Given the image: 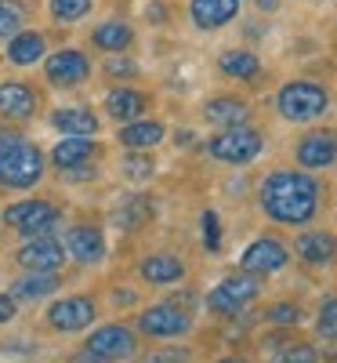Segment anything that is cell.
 Listing matches in <instances>:
<instances>
[{"label":"cell","instance_id":"obj_2","mask_svg":"<svg viewBox=\"0 0 337 363\" xmlns=\"http://www.w3.org/2000/svg\"><path fill=\"white\" fill-rule=\"evenodd\" d=\"M44 153L37 142L22 138L18 131H11L4 142H0V186L25 193V189H37L40 178H44Z\"/></svg>","mask_w":337,"mask_h":363},{"label":"cell","instance_id":"obj_27","mask_svg":"<svg viewBox=\"0 0 337 363\" xmlns=\"http://www.w3.org/2000/svg\"><path fill=\"white\" fill-rule=\"evenodd\" d=\"M44 58V37L25 29V33H15L11 44H8V62L11 66H33Z\"/></svg>","mask_w":337,"mask_h":363},{"label":"cell","instance_id":"obj_8","mask_svg":"<svg viewBox=\"0 0 337 363\" xmlns=\"http://www.w3.org/2000/svg\"><path fill=\"white\" fill-rule=\"evenodd\" d=\"M258 294H261L258 277H251V272L239 269V272L225 277L218 287L207 294V306H210V313H218V316H239Z\"/></svg>","mask_w":337,"mask_h":363},{"label":"cell","instance_id":"obj_19","mask_svg":"<svg viewBox=\"0 0 337 363\" xmlns=\"http://www.w3.org/2000/svg\"><path fill=\"white\" fill-rule=\"evenodd\" d=\"M58 287H62V272H22V277L11 280V298L15 301H40L51 298Z\"/></svg>","mask_w":337,"mask_h":363},{"label":"cell","instance_id":"obj_35","mask_svg":"<svg viewBox=\"0 0 337 363\" xmlns=\"http://www.w3.org/2000/svg\"><path fill=\"white\" fill-rule=\"evenodd\" d=\"M268 323H275V327H294V323H301V306H294V301H280V306L268 309Z\"/></svg>","mask_w":337,"mask_h":363},{"label":"cell","instance_id":"obj_29","mask_svg":"<svg viewBox=\"0 0 337 363\" xmlns=\"http://www.w3.org/2000/svg\"><path fill=\"white\" fill-rule=\"evenodd\" d=\"M47 11L55 22H80L91 11V0H51Z\"/></svg>","mask_w":337,"mask_h":363},{"label":"cell","instance_id":"obj_34","mask_svg":"<svg viewBox=\"0 0 337 363\" xmlns=\"http://www.w3.org/2000/svg\"><path fill=\"white\" fill-rule=\"evenodd\" d=\"M203 247H207V251H222V222H218V211H203Z\"/></svg>","mask_w":337,"mask_h":363},{"label":"cell","instance_id":"obj_17","mask_svg":"<svg viewBox=\"0 0 337 363\" xmlns=\"http://www.w3.org/2000/svg\"><path fill=\"white\" fill-rule=\"evenodd\" d=\"M47 124L55 131H62V135H76V138H95L98 135V116L95 109H87V106H58L47 113Z\"/></svg>","mask_w":337,"mask_h":363},{"label":"cell","instance_id":"obj_4","mask_svg":"<svg viewBox=\"0 0 337 363\" xmlns=\"http://www.w3.org/2000/svg\"><path fill=\"white\" fill-rule=\"evenodd\" d=\"M261 149H265V138H261V131H258V128H251V124L225 128V131H218V135H214V138L207 142V153H210L214 160H222V164H236V167L258 160V157H261Z\"/></svg>","mask_w":337,"mask_h":363},{"label":"cell","instance_id":"obj_18","mask_svg":"<svg viewBox=\"0 0 337 363\" xmlns=\"http://www.w3.org/2000/svg\"><path fill=\"white\" fill-rule=\"evenodd\" d=\"M138 277L152 287H171V284H181L185 280V262L178 255H167V251H156V255H145L138 262Z\"/></svg>","mask_w":337,"mask_h":363},{"label":"cell","instance_id":"obj_42","mask_svg":"<svg viewBox=\"0 0 337 363\" xmlns=\"http://www.w3.org/2000/svg\"><path fill=\"white\" fill-rule=\"evenodd\" d=\"M8 135H11V131H4V124H0V142H4V138H8Z\"/></svg>","mask_w":337,"mask_h":363},{"label":"cell","instance_id":"obj_15","mask_svg":"<svg viewBox=\"0 0 337 363\" xmlns=\"http://www.w3.org/2000/svg\"><path fill=\"white\" fill-rule=\"evenodd\" d=\"M102 157V145L95 138H76L66 135L62 142H55V149L47 153V160L55 164V171H73V167H87Z\"/></svg>","mask_w":337,"mask_h":363},{"label":"cell","instance_id":"obj_6","mask_svg":"<svg viewBox=\"0 0 337 363\" xmlns=\"http://www.w3.org/2000/svg\"><path fill=\"white\" fill-rule=\"evenodd\" d=\"M193 330V313L181 309L178 301H164V306H152L145 313H138L135 320V335H145V338H156V342H171V338H181Z\"/></svg>","mask_w":337,"mask_h":363},{"label":"cell","instance_id":"obj_13","mask_svg":"<svg viewBox=\"0 0 337 363\" xmlns=\"http://www.w3.org/2000/svg\"><path fill=\"white\" fill-rule=\"evenodd\" d=\"M44 77L55 87H76V84H84L91 77V58L84 51H76V48H62V51L47 55Z\"/></svg>","mask_w":337,"mask_h":363},{"label":"cell","instance_id":"obj_31","mask_svg":"<svg viewBox=\"0 0 337 363\" xmlns=\"http://www.w3.org/2000/svg\"><path fill=\"white\" fill-rule=\"evenodd\" d=\"M268 363H319V352L312 345H304V342H294V345H287L280 352H272Z\"/></svg>","mask_w":337,"mask_h":363},{"label":"cell","instance_id":"obj_30","mask_svg":"<svg viewBox=\"0 0 337 363\" xmlns=\"http://www.w3.org/2000/svg\"><path fill=\"white\" fill-rule=\"evenodd\" d=\"M316 330H319V338L326 342H337V298H323V306H319V316H316Z\"/></svg>","mask_w":337,"mask_h":363},{"label":"cell","instance_id":"obj_24","mask_svg":"<svg viewBox=\"0 0 337 363\" xmlns=\"http://www.w3.org/2000/svg\"><path fill=\"white\" fill-rule=\"evenodd\" d=\"M239 11V0H193L189 15L200 29H218L225 22H232Z\"/></svg>","mask_w":337,"mask_h":363},{"label":"cell","instance_id":"obj_11","mask_svg":"<svg viewBox=\"0 0 337 363\" xmlns=\"http://www.w3.org/2000/svg\"><path fill=\"white\" fill-rule=\"evenodd\" d=\"M40 109V91L25 80H4L0 84V120H11V124H25L33 120Z\"/></svg>","mask_w":337,"mask_h":363},{"label":"cell","instance_id":"obj_23","mask_svg":"<svg viewBox=\"0 0 337 363\" xmlns=\"http://www.w3.org/2000/svg\"><path fill=\"white\" fill-rule=\"evenodd\" d=\"M102 106H105V113L116 120V124H131V120H138L142 109H145V95L135 91V87H113Z\"/></svg>","mask_w":337,"mask_h":363},{"label":"cell","instance_id":"obj_39","mask_svg":"<svg viewBox=\"0 0 337 363\" xmlns=\"http://www.w3.org/2000/svg\"><path fill=\"white\" fill-rule=\"evenodd\" d=\"M69 363H102V359H98V356H91L87 349H80V352H73V359H69Z\"/></svg>","mask_w":337,"mask_h":363},{"label":"cell","instance_id":"obj_20","mask_svg":"<svg viewBox=\"0 0 337 363\" xmlns=\"http://www.w3.org/2000/svg\"><path fill=\"white\" fill-rule=\"evenodd\" d=\"M203 120L214 128H239V124H247L251 120V106L243 102V99H232V95H218V99H210L203 106Z\"/></svg>","mask_w":337,"mask_h":363},{"label":"cell","instance_id":"obj_3","mask_svg":"<svg viewBox=\"0 0 337 363\" xmlns=\"http://www.w3.org/2000/svg\"><path fill=\"white\" fill-rule=\"evenodd\" d=\"M330 106V95L326 87L312 84V80H290L280 87V95H275V109H280L283 120L290 124H309V120H319Z\"/></svg>","mask_w":337,"mask_h":363},{"label":"cell","instance_id":"obj_21","mask_svg":"<svg viewBox=\"0 0 337 363\" xmlns=\"http://www.w3.org/2000/svg\"><path fill=\"white\" fill-rule=\"evenodd\" d=\"M164 124L160 120H131V124H124L120 128V145H127V149H135V153H145V149H152V145H160L164 142Z\"/></svg>","mask_w":337,"mask_h":363},{"label":"cell","instance_id":"obj_5","mask_svg":"<svg viewBox=\"0 0 337 363\" xmlns=\"http://www.w3.org/2000/svg\"><path fill=\"white\" fill-rule=\"evenodd\" d=\"M84 349L98 356L102 363H131L138 356V335L127 323H105L84 338Z\"/></svg>","mask_w":337,"mask_h":363},{"label":"cell","instance_id":"obj_22","mask_svg":"<svg viewBox=\"0 0 337 363\" xmlns=\"http://www.w3.org/2000/svg\"><path fill=\"white\" fill-rule=\"evenodd\" d=\"M149 218H152V200L142 196V193H131L127 200H120L113 207V225L124 229V233H138Z\"/></svg>","mask_w":337,"mask_h":363},{"label":"cell","instance_id":"obj_1","mask_svg":"<svg viewBox=\"0 0 337 363\" xmlns=\"http://www.w3.org/2000/svg\"><path fill=\"white\" fill-rule=\"evenodd\" d=\"M261 207L280 225H304L319 211V182L304 171H272L261 182Z\"/></svg>","mask_w":337,"mask_h":363},{"label":"cell","instance_id":"obj_12","mask_svg":"<svg viewBox=\"0 0 337 363\" xmlns=\"http://www.w3.org/2000/svg\"><path fill=\"white\" fill-rule=\"evenodd\" d=\"M287 262H290V251L280 244V240L275 236H258L254 244L243 251L239 269L251 272V277H272V272H280Z\"/></svg>","mask_w":337,"mask_h":363},{"label":"cell","instance_id":"obj_16","mask_svg":"<svg viewBox=\"0 0 337 363\" xmlns=\"http://www.w3.org/2000/svg\"><path fill=\"white\" fill-rule=\"evenodd\" d=\"M294 157H297L301 167H309V171L330 167V164L337 160V135H333V131H323V128H319V131H309V135L297 142Z\"/></svg>","mask_w":337,"mask_h":363},{"label":"cell","instance_id":"obj_38","mask_svg":"<svg viewBox=\"0 0 337 363\" xmlns=\"http://www.w3.org/2000/svg\"><path fill=\"white\" fill-rule=\"evenodd\" d=\"M15 320V298L11 294H0V327Z\"/></svg>","mask_w":337,"mask_h":363},{"label":"cell","instance_id":"obj_25","mask_svg":"<svg viewBox=\"0 0 337 363\" xmlns=\"http://www.w3.org/2000/svg\"><path fill=\"white\" fill-rule=\"evenodd\" d=\"M91 44L98 51H109V55H120L135 44V29L124 22V18H109L102 26H95V33H91Z\"/></svg>","mask_w":337,"mask_h":363},{"label":"cell","instance_id":"obj_41","mask_svg":"<svg viewBox=\"0 0 337 363\" xmlns=\"http://www.w3.org/2000/svg\"><path fill=\"white\" fill-rule=\"evenodd\" d=\"M218 363H251V359H243V356H225V359H218Z\"/></svg>","mask_w":337,"mask_h":363},{"label":"cell","instance_id":"obj_10","mask_svg":"<svg viewBox=\"0 0 337 363\" xmlns=\"http://www.w3.org/2000/svg\"><path fill=\"white\" fill-rule=\"evenodd\" d=\"M66 262V244L55 233L44 236H29L25 244L15 251V265L25 272H58Z\"/></svg>","mask_w":337,"mask_h":363},{"label":"cell","instance_id":"obj_32","mask_svg":"<svg viewBox=\"0 0 337 363\" xmlns=\"http://www.w3.org/2000/svg\"><path fill=\"white\" fill-rule=\"evenodd\" d=\"M124 178H127V182H145V178H152V157H149V153H127V157H124Z\"/></svg>","mask_w":337,"mask_h":363},{"label":"cell","instance_id":"obj_26","mask_svg":"<svg viewBox=\"0 0 337 363\" xmlns=\"http://www.w3.org/2000/svg\"><path fill=\"white\" fill-rule=\"evenodd\" d=\"M337 255V240L333 233H301L297 236V258L309 265H326Z\"/></svg>","mask_w":337,"mask_h":363},{"label":"cell","instance_id":"obj_37","mask_svg":"<svg viewBox=\"0 0 337 363\" xmlns=\"http://www.w3.org/2000/svg\"><path fill=\"white\" fill-rule=\"evenodd\" d=\"M145 363H189V352L185 349H156L145 356Z\"/></svg>","mask_w":337,"mask_h":363},{"label":"cell","instance_id":"obj_36","mask_svg":"<svg viewBox=\"0 0 337 363\" xmlns=\"http://www.w3.org/2000/svg\"><path fill=\"white\" fill-rule=\"evenodd\" d=\"M105 73H109V77H120V80H131V77H138V62H131V58H120V55H109Z\"/></svg>","mask_w":337,"mask_h":363},{"label":"cell","instance_id":"obj_7","mask_svg":"<svg viewBox=\"0 0 337 363\" xmlns=\"http://www.w3.org/2000/svg\"><path fill=\"white\" fill-rule=\"evenodd\" d=\"M58 218H62V211H58L55 200H44V196H29V200H18L4 211V222L22 233L25 240L29 236H44V233H55Z\"/></svg>","mask_w":337,"mask_h":363},{"label":"cell","instance_id":"obj_33","mask_svg":"<svg viewBox=\"0 0 337 363\" xmlns=\"http://www.w3.org/2000/svg\"><path fill=\"white\" fill-rule=\"evenodd\" d=\"M22 26V4L18 0H0V37L18 33Z\"/></svg>","mask_w":337,"mask_h":363},{"label":"cell","instance_id":"obj_28","mask_svg":"<svg viewBox=\"0 0 337 363\" xmlns=\"http://www.w3.org/2000/svg\"><path fill=\"white\" fill-rule=\"evenodd\" d=\"M218 66H222V73L225 77H236V80H251V77H258V55H251V51H225L222 58H218Z\"/></svg>","mask_w":337,"mask_h":363},{"label":"cell","instance_id":"obj_40","mask_svg":"<svg viewBox=\"0 0 337 363\" xmlns=\"http://www.w3.org/2000/svg\"><path fill=\"white\" fill-rule=\"evenodd\" d=\"M275 4H280V0H258V8H261V11H275Z\"/></svg>","mask_w":337,"mask_h":363},{"label":"cell","instance_id":"obj_43","mask_svg":"<svg viewBox=\"0 0 337 363\" xmlns=\"http://www.w3.org/2000/svg\"><path fill=\"white\" fill-rule=\"evenodd\" d=\"M0 233H4V218H0Z\"/></svg>","mask_w":337,"mask_h":363},{"label":"cell","instance_id":"obj_9","mask_svg":"<svg viewBox=\"0 0 337 363\" xmlns=\"http://www.w3.org/2000/svg\"><path fill=\"white\" fill-rule=\"evenodd\" d=\"M44 320H47V327L55 330V335H80L84 327H91L98 320V306H95L91 294H69V298L51 301Z\"/></svg>","mask_w":337,"mask_h":363},{"label":"cell","instance_id":"obj_14","mask_svg":"<svg viewBox=\"0 0 337 363\" xmlns=\"http://www.w3.org/2000/svg\"><path fill=\"white\" fill-rule=\"evenodd\" d=\"M66 258L80 262V265H98L105 258V233L95 222H76L66 233Z\"/></svg>","mask_w":337,"mask_h":363}]
</instances>
